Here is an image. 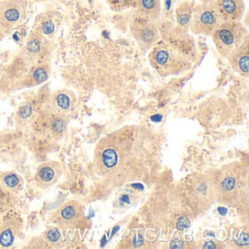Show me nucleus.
<instances>
[{
    "label": "nucleus",
    "instance_id": "nucleus-1",
    "mask_svg": "<svg viewBox=\"0 0 249 249\" xmlns=\"http://www.w3.org/2000/svg\"><path fill=\"white\" fill-rule=\"evenodd\" d=\"M150 63L160 75H176L188 71L191 64L176 49L164 43H159L151 51Z\"/></svg>",
    "mask_w": 249,
    "mask_h": 249
},
{
    "label": "nucleus",
    "instance_id": "nucleus-2",
    "mask_svg": "<svg viewBox=\"0 0 249 249\" xmlns=\"http://www.w3.org/2000/svg\"><path fill=\"white\" fill-rule=\"evenodd\" d=\"M212 36L220 54L227 57L247 38L248 32L238 21H224L213 33Z\"/></svg>",
    "mask_w": 249,
    "mask_h": 249
},
{
    "label": "nucleus",
    "instance_id": "nucleus-3",
    "mask_svg": "<svg viewBox=\"0 0 249 249\" xmlns=\"http://www.w3.org/2000/svg\"><path fill=\"white\" fill-rule=\"evenodd\" d=\"M192 15V30L196 35L212 36L224 21L218 13L215 0H202L194 8Z\"/></svg>",
    "mask_w": 249,
    "mask_h": 249
},
{
    "label": "nucleus",
    "instance_id": "nucleus-4",
    "mask_svg": "<svg viewBox=\"0 0 249 249\" xmlns=\"http://www.w3.org/2000/svg\"><path fill=\"white\" fill-rule=\"evenodd\" d=\"M83 218L81 205L73 200L67 201L51 215L50 221L59 230H68L79 225Z\"/></svg>",
    "mask_w": 249,
    "mask_h": 249
},
{
    "label": "nucleus",
    "instance_id": "nucleus-5",
    "mask_svg": "<svg viewBox=\"0 0 249 249\" xmlns=\"http://www.w3.org/2000/svg\"><path fill=\"white\" fill-rule=\"evenodd\" d=\"M62 172L63 168L59 161H48L42 163L36 172V182L42 189H49L57 183Z\"/></svg>",
    "mask_w": 249,
    "mask_h": 249
},
{
    "label": "nucleus",
    "instance_id": "nucleus-6",
    "mask_svg": "<svg viewBox=\"0 0 249 249\" xmlns=\"http://www.w3.org/2000/svg\"><path fill=\"white\" fill-rule=\"evenodd\" d=\"M132 36L138 41L148 46H152L160 39L157 29L146 20L136 18L131 24Z\"/></svg>",
    "mask_w": 249,
    "mask_h": 249
},
{
    "label": "nucleus",
    "instance_id": "nucleus-7",
    "mask_svg": "<svg viewBox=\"0 0 249 249\" xmlns=\"http://www.w3.org/2000/svg\"><path fill=\"white\" fill-rule=\"evenodd\" d=\"M23 224L21 218L17 216L5 218L0 224V249H8L15 243L21 232Z\"/></svg>",
    "mask_w": 249,
    "mask_h": 249
},
{
    "label": "nucleus",
    "instance_id": "nucleus-8",
    "mask_svg": "<svg viewBox=\"0 0 249 249\" xmlns=\"http://www.w3.org/2000/svg\"><path fill=\"white\" fill-rule=\"evenodd\" d=\"M50 103L53 112L66 115L75 106L76 97L71 90L62 89L53 92L51 96Z\"/></svg>",
    "mask_w": 249,
    "mask_h": 249
},
{
    "label": "nucleus",
    "instance_id": "nucleus-9",
    "mask_svg": "<svg viewBox=\"0 0 249 249\" xmlns=\"http://www.w3.org/2000/svg\"><path fill=\"white\" fill-rule=\"evenodd\" d=\"M215 4L224 21H239L244 14L243 0H215Z\"/></svg>",
    "mask_w": 249,
    "mask_h": 249
},
{
    "label": "nucleus",
    "instance_id": "nucleus-10",
    "mask_svg": "<svg viewBox=\"0 0 249 249\" xmlns=\"http://www.w3.org/2000/svg\"><path fill=\"white\" fill-rule=\"evenodd\" d=\"M230 65L234 71L243 76L249 75V37L228 56Z\"/></svg>",
    "mask_w": 249,
    "mask_h": 249
},
{
    "label": "nucleus",
    "instance_id": "nucleus-11",
    "mask_svg": "<svg viewBox=\"0 0 249 249\" xmlns=\"http://www.w3.org/2000/svg\"><path fill=\"white\" fill-rule=\"evenodd\" d=\"M67 125L68 119L66 115L53 112V115L48 116V123L45 125L46 129H44V133L48 136L58 139L65 132Z\"/></svg>",
    "mask_w": 249,
    "mask_h": 249
},
{
    "label": "nucleus",
    "instance_id": "nucleus-12",
    "mask_svg": "<svg viewBox=\"0 0 249 249\" xmlns=\"http://www.w3.org/2000/svg\"><path fill=\"white\" fill-rule=\"evenodd\" d=\"M0 183L4 189L9 193L18 194L24 187V180L15 172H2L0 173Z\"/></svg>",
    "mask_w": 249,
    "mask_h": 249
},
{
    "label": "nucleus",
    "instance_id": "nucleus-13",
    "mask_svg": "<svg viewBox=\"0 0 249 249\" xmlns=\"http://www.w3.org/2000/svg\"><path fill=\"white\" fill-rule=\"evenodd\" d=\"M137 8L151 21L158 19L161 14L160 0H135Z\"/></svg>",
    "mask_w": 249,
    "mask_h": 249
},
{
    "label": "nucleus",
    "instance_id": "nucleus-14",
    "mask_svg": "<svg viewBox=\"0 0 249 249\" xmlns=\"http://www.w3.org/2000/svg\"><path fill=\"white\" fill-rule=\"evenodd\" d=\"M194 11V2L188 0L181 2L176 8L178 24L180 27H186L190 23Z\"/></svg>",
    "mask_w": 249,
    "mask_h": 249
},
{
    "label": "nucleus",
    "instance_id": "nucleus-15",
    "mask_svg": "<svg viewBox=\"0 0 249 249\" xmlns=\"http://www.w3.org/2000/svg\"><path fill=\"white\" fill-rule=\"evenodd\" d=\"M100 161L107 168H112L118 162V156L115 150L107 148L100 154Z\"/></svg>",
    "mask_w": 249,
    "mask_h": 249
},
{
    "label": "nucleus",
    "instance_id": "nucleus-16",
    "mask_svg": "<svg viewBox=\"0 0 249 249\" xmlns=\"http://www.w3.org/2000/svg\"><path fill=\"white\" fill-rule=\"evenodd\" d=\"M43 238L51 246H59L62 242L60 230L56 227L48 229L43 234Z\"/></svg>",
    "mask_w": 249,
    "mask_h": 249
},
{
    "label": "nucleus",
    "instance_id": "nucleus-17",
    "mask_svg": "<svg viewBox=\"0 0 249 249\" xmlns=\"http://www.w3.org/2000/svg\"><path fill=\"white\" fill-rule=\"evenodd\" d=\"M7 192L3 188L0 189V213L4 211L5 207L7 206V195H5Z\"/></svg>",
    "mask_w": 249,
    "mask_h": 249
},
{
    "label": "nucleus",
    "instance_id": "nucleus-18",
    "mask_svg": "<svg viewBox=\"0 0 249 249\" xmlns=\"http://www.w3.org/2000/svg\"><path fill=\"white\" fill-rule=\"evenodd\" d=\"M191 226L190 220L186 216H183L179 218L177 223V228L180 230H184V229L189 228Z\"/></svg>",
    "mask_w": 249,
    "mask_h": 249
},
{
    "label": "nucleus",
    "instance_id": "nucleus-19",
    "mask_svg": "<svg viewBox=\"0 0 249 249\" xmlns=\"http://www.w3.org/2000/svg\"><path fill=\"white\" fill-rule=\"evenodd\" d=\"M222 186L226 190H231V189H234V186H235V180H234L233 178H227L223 181Z\"/></svg>",
    "mask_w": 249,
    "mask_h": 249
},
{
    "label": "nucleus",
    "instance_id": "nucleus-20",
    "mask_svg": "<svg viewBox=\"0 0 249 249\" xmlns=\"http://www.w3.org/2000/svg\"><path fill=\"white\" fill-rule=\"evenodd\" d=\"M235 243L238 246H248L249 245V235L246 233H243L237 239V240H235Z\"/></svg>",
    "mask_w": 249,
    "mask_h": 249
},
{
    "label": "nucleus",
    "instance_id": "nucleus-21",
    "mask_svg": "<svg viewBox=\"0 0 249 249\" xmlns=\"http://www.w3.org/2000/svg\"><path fill=\"white\" fill-rule=\"evenodd\" d=\"M183 243L180 239H175L171 244H170V248L171 249H182L183 247Z\"/></svg>",
    "mask_w": 249,
    "mask_h": 249
},
{
    "label": "nucleus",
    "instance_id": "nucleus-22",
    "mask_svg": "<svg viewBox=\"0 0 249 249\" xmlns=\"http://www.w3.org/2000/svg\"><path fill=\"white\" fill-rule=\"evenodd\" d=\"M138 238L139 239L135 238V240H134V243H135V246H141V245H142V243H143L142 236L138 235Z\"/></svg>",
    "mask_w": 249,
    "mask_h": 249
},
{
    "label": "nucleus",
    "instance_id": "nucleus-23",
    "mask_svg": "<svg viewBox=\"0 0 249 249\" xmlns=\"http://www.w3.org/2000/svg\"><path fill=\"white\" fill-rule=\"evenodd\" d=\"M203 249H215V246L213 242H207V243L204 245Z\"/></svg>",
    "mask_w": 249,
    "mask_h": 249
},
{
    "label": "nucleus",
    "instance_id": "nucleus-24",
    "mask_svg": "<svg viewBox=\"0 0 249 249\" xmlns=\"http://www.w3.org/2000/svg\"><path fill=\"white\" fill-rule=\"evenodd\" d=\"M218 211H219L220 214H221L222 215H224L227 214V209H226L225 208H222V207H221V208H218Z\"/></svg>",
    "mask_w": 249,
    "mask_h": 249
},
{
    "label": "nucleus",
    "instance_id": "nucleus-25",
    "mask_svg": "<svg viewBox=\"0 0 249 249\" xmlns=\"http://www.w3.org/2000/svg\"><path fill=\"white\" fill-rule=\"evenodd\" d=\"M122 201H123V202H127V203H129V197H128V196H126V195H124V196H122Z\"/></svg>",
    "mask_w": 249,
    "mask_h": 249
},
{
    "label": "nucleus",
    "instance_id": "nucleus-26",
    "mask_svg": "<svg viewBox=\"0 0 249 249\" xmlns=\"http://www.w3.org/2000/svg\"><path fill=\"white\" fill-rule=\"evenodd\" d=\"M5 33L4 32V30H2V27L0 25V39L2 38V37H4L5 36Z\"/></svg>",
    "mask_w": 249,
    "mask_h": 249
},
{
    "label": "nucleus",
    "instance_id": "nucleus-27",
    "mask_svg": "<svg viewBox=\"0 0 249 249\" xmlns=\"http://www.w3.org/2000/svg\"><path fill=\"white\" fill-rule=\"evenodd\" d=\"M0 224H1V221H0Z\"/></svg>",
    "mask_w": 249,
    "mask_h": 249
}]
</instances>
